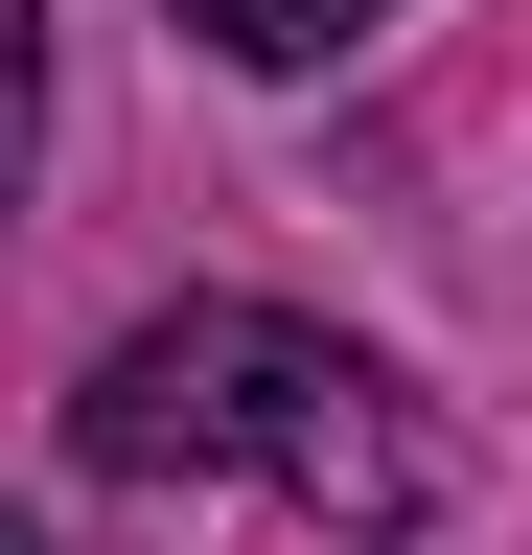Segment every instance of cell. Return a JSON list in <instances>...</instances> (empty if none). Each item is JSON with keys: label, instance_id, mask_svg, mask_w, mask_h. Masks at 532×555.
<instances>
[{"label": "cell", "instance_id": "6da1fadb", "mask_svg": "<svg viewBox=\"0 0 532 555\" xmlns=\"http://www.w3.org/2000/svg\"><path fill=\"white\" fill-rule=\"evenodd\" d=\"M70 440L116 463V486H278L301 532H440V416H417V371L393 347H348V324H301V301H163V324H116L93 347V393H70Z\"/></svg>", "mask_w": 532, "mask_h": 555}, {"label": "cell", "instance_id": "7a4b0ae2", "mask_svg": "<svg viewBox=\"0 0 532 555\" xmlns=\"http://www.w3.org/2000/svg\"><path fill=\"white\" fill-rule=\"evenodd\" d=\"M393 24V0H185V47H232V69H348Z\"/></svg>", "mask_w": 532, "mask_h": 555}]
</instances>
